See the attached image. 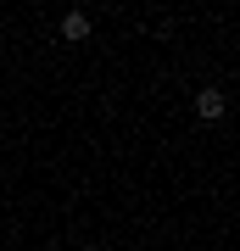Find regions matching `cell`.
<instances>
[{"mask_svg": "<svg viewBox=\"0 0 240 251\" xmlns=\"http://www.w3.org/2000/svg\"><path fill=\"white\" fill-rule=\"evenodd\" d=\"M223 112H229V95H223L218 84H207V90H196V117H201V123H218Z\"/></svg>", "mask_w": 240, "mask_h": 251, "instance_id": "6da1fadb", "label": "cell"}, {"mask_svg": "<svg viewBox=\"0 0 240 251\" xmlns=\"http://www.w3.org/2000/svg\"><path fill=\"white\" fill-rule=\"evenodd\" d=\"M62 39H89V11H67L62 17Z\"/></svg>", "mask_w": 240, "mask_h": 251, "instance_id": "7a4b0ae2", "label": "cell"}]
</instances>
